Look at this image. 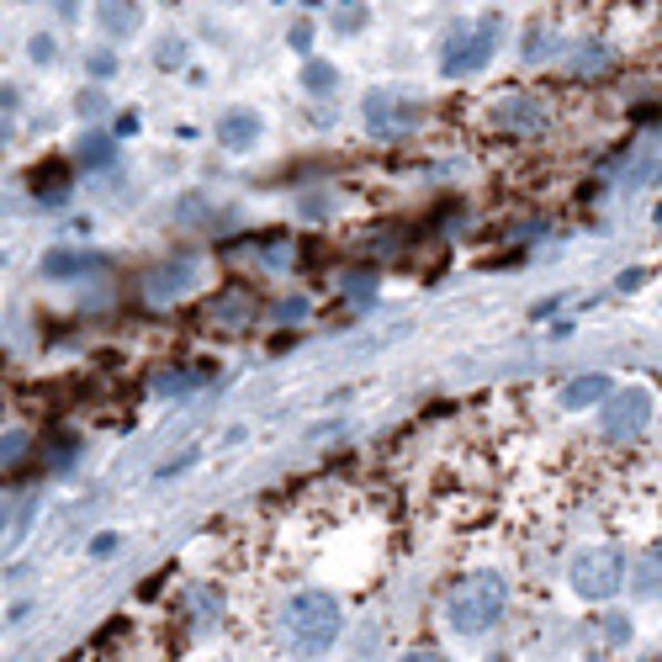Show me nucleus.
Returning a JSON list of instances; mask_svg holds the SVG:
<instances>
[{"mask_svg":"<svg viewBox=\"0 0 662 662\" xmlns=\"http://www.w3.org/2000/svg\"><path fill=\"white\" fill-rule=\"evenodd\" d=\"M498 38H503V22H498V17H482L477 27H467V32L446 48V74L450 80H467V74L488 70L498 53Z\"/></svg>","mask_w":662,"mask_h":662,"instance_id":"obj_3","label":"nucleus"},{"mask_svg":"<svg viewBox=\"0 0 662 662\" xmlns=\"http://www.w3.org/2000/svg\"><path fill=\"white\" fill-rule=\"evenodd\" d=\"M403 662H446V652H435V646H414Z\"/></svg>","mask_w":662,"mask_h":662,"instance_id":"obj_17","label":"nucleus"},{"mask_svg":"<svg viewBox=\"0 0 662 662\" xmlns=\"http://www.w3.org/2000/svg\"><path fill=\"white\" fill-rule=\"evenodd\" d=\"M80 165H85V170H106V165H112V139H101V133L80 139Z\"/></svg>","mask_w":662,"mask_h":662,"instance_id":"obj_12","label":"nucleus"},{"mask_svg":"<svg viewBox=\"0 0 662 662\" xmlns=\"http://www.w3.org/2000/svg\"><path fill=\"white\" fill-rule=\"evenodd\" d=\"M303 85H308V91H329V85H334V70H329V64H318V59H313L308 70H303Z\"/></svg>","mask_w":662,"mask_h":662,"instance_id":"obj_14","label":"nucleus"},{"mask_svg":"<svg viewBox=\"0 0 662 662\" xmlns=\"http://www.w3.org/2000/svg\"><path fill=\"white\" fill-rule=\"evenodd\" d=\"M53 6H59L64 17H74V6H80V0H53Z\"/></svg>","mask_w":662,"mask_h":662,"instance_id":"obj_19","label":"nucleus"},{"mask_svg":"<svg viewBox=\"0 0 662 662\" xmlns=\"http://www.w3.org/2000/svg\"><path fill=\"white\" fill-rule=\"evenodd\" d=\"M646 419H652V398H646L641 387H631V393H610L604 408H599V429H604L610 440H631V435H641Z\"/></svg>","mask_w":662,"mask_h":662,"instance_id":"obj_5","label":"nucleus"},{"mask_svg":"<svg viewBox=\"0 0 662 662\" xmlns=\"http://www.w3.org/2000/svg\"><path fill=\"white\" fill-rule=\"evenodd\" d=\"M27 53H32V59H38V64H53V59H59V43H53V38H48V32H38V38H32V43H27Z\"/></svg>","mask_w":662,"mask_h":662,"instance_id":"obj_15","label":"nucleus"},{"mask_svg":"<svg viewBox=\"0 0 662 662\" xmlns=\"http://www.w3.org/2000/svg\"><path fill=\"white\" fill-rule=\"evenodd\" d=\"M0 536H6V503H0Z\"/></svg>","mask_w":662,"mask_h":662,"instance_id":"obj_20","label":"nucleus"},{"mask_svg":"<svg viewBox=\"0 0 662 662\" xmlns=\"http://www.w3.org/2000/svg\"><path fill=\"white\" fill-rule=\"evenodd\" d=\"M191 276H196V265H191V261L165 265V271H154V276H149V297H154V303H165V297H181V292L191 286Z\"/></svg>","mask_w":662,"mask_h":662,"instance_id":"obj_9","label":"nucleus"},{"mask_svg":"<svg viewBox=\"0 0 662 662\" xmlns=\"http://www.w3.org/2000/svg\"><path fill=\"white\" fill-rule=\"evenodd\" d=\"M419 101H408V95H393V91H371L366 95V128L371 133H381V139H398V133H408L414 122H419Z\"/></svg>","mask_w":662,"mask_h":662,"instance_id":"obj_6","label":"nucleus"},{"mask_svg":"<svg viewBox=\"0 0 662 662\" xmlns=\"http://www.w3.org/2000/svg\"><path fill=\"white\" fill-rule=\"evenodd\" d=\"M255 139H261V118H255V112H244V106L217 122V143H223L228 154H244V149H255Z\"/></svg>","mask_w":662,"mask_h":662,"instance_id":"obj_8","label":"nucleus"},{"mask_svg":"<svg viewBox=\"0 0 662 662\" xmlns=\"http://www.w3.org/2000/svg\"><path fill=\"white\" fill-rule=\"evenodd\" d=\"M610 398V377H578L562 387V408H599Z\"/></svg>","mask_w":662,"mask_h":662,"instance_id":"obj_10","label":"nucleus"},{"mask_svg":"<svg viewBox=\"0 0 662 662\" xmlns=\"http://www.w3.org/2000/svg\"><path fill=\"white\" fill-rule=\"evenodd\" d=\"M95 27L112 38V43H128L139 38L143 27V0H95Z\"/></svg>","mask_w":662,"mask_h":662,"instance_id":"obj_7","label":"nucleus"},{"mask_svg":"<svg viewBox=\"0 0 662 662\" xmlns=\"http://www.w3.org/2000/svg\"><path fill=\"white\" fill-rule=\"evenodd\" d=\"M91 551H95V557H106V551H118V536H112V530H106V536H101V541H95Z\"/></svg>","mask_w":662,"mask_h":662,"instance_id":"obj_18","label":"nucleus"},{"mask_svg":"<svg viewBox=\"0 0 662 662\" xmlns=\"http://www.w3.org/2000/svg\"><path fill=\"white\" fill-rule=\"evenodd\" d=\"M282 631H286V641H292L297 652H329L334 641H339V631H345V610H339L334 593L303 589V593H292Z\"/></svg>","mask_w":662,"mask_h":662,"instance_id":"obj_2","label":"nucleus"},{"mask_svg":"<svg viewBox=\"0 0 662 662\" xmlns=\"http://www.w3.org/2000/svg\"><path fill=\"white\" fill-rule=\"evenodd\" d=\"M95 261H85V255H74V249H53V255H48L43 261V276H53V282H59V276H74V271H91Z\"/></svg>","mask_w":662,"mask_h":662,"instance_id":"obj_11","label":"nucleus"},{"mask_svg":"<svg viewBox=\"0 0 662 662\" xmlns=\"http://www.w3.org/2000/svg\"><path fill=\"white\" fill-rule=\"evenodd\" d=\"M27 446H32V435L27 429H11V435H0V467H17L27 456Z\"/></svg>","mask_w":662,"mask_h":662,"instance_id":"obj_13","label":"nucleus"},{"mask_svg":"<svg viewBox=\"0 0 662 662\" xmlns=\"http://www.w3.org/2000/svg\"><path fill=\"white\" fill-rule=\"evenodd\" d=\"M0 261H6V249H0Z\"/></svg>","mask_w":662,"mask_h":662,"instance_id":"obj_21","label":"nucleus"},{"mask_svg":"<svg viewBox=\"0 0 662 662\" xmlns=\"http://www.w3.org/2000/svg\"><path fill=\"white\" fill-rule=\"evenodd\" d=\"M509 610V578L503 572H472L450 589V604H446V620L456 636H488L498 620Z\"/></svg>","mask_w":662,"mask_h":662,"instance_id":"obj_1","label":"nucleus"},{"mask_svg":"<svg viewBox=\"0 0 662 662\" xmlns=\"http://www.w3.org/2000/svg\"><path fill=\"white\" fill-rule=\"evenodd\" d=\"M91 74H95V80H112V74H118L112 53H91Z\"/></svg>","mask_w":662,"mask_h":662,"instance_id":"obj_16","label":"nucleus"},{"mask_svg":"<svg viewBox=\"0 0 662 662\" xmlns=\"http://www.w3.org/2000/svg\"><path fill=\"white\" fill-rule=\"evenodd\" d=\"M620 583H625V557L615 546H599V551H583L572 562V589L583 599H615Z\"/></svg>","mask_w":662,"mask_h":662,"instance_id":"obj_4","label":"nucleus"}]
</instances>
